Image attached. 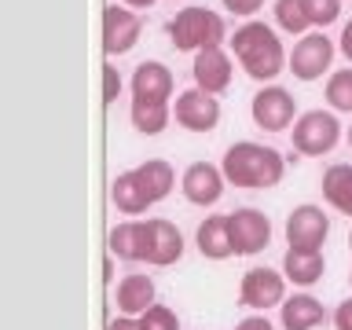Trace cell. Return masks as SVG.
I'll return each mask as SVG.
<instances>
[{
    "label": "cell",
    "mask_w": 352,
    "mask_h": 330,
    "mask_svg": "<svg viewBox=\"0 0 352 330\" xmlns=\"http://www.w3.org/2000/svg\"><path fill=\"white\" fill-rule=\"evenodd\" d=\"M231 41V52H235L239 66L246 70L253 81H275L286 66H290V59H286L283 52V41L275 37L272 26H264V22H246V26L235 30V37Z\"/></svg>",
    "instance_id": "obj_1"
},
{
    "label": "cell",
    "mask_w": 352,
    "mask_h": 330,
    "mask_svg": "<svg viewBox=\"0 0 352 330\" xmlns=\"http://www.w3.org/2000/svg\"><path fill=\"white\" fill-rule=\"evenodd\" d=\"M220 169H224V180L235 187H275L283 180L286 165H283V154L275 147H264V143H253V140H239L228 147Z\"/></svg>",
    "instance_id": "obj_2"
},
{
    "label": "cell",
    "mask_w": 352,
    "mask_h": 330,
    "mask_svg": "<svg viewBox=\"0 0 352 330\" xmlns=\"http://www.w3.org/2000/svg\"><path fill=\"white\" fill-rule=\"evenodd\" d=\"M169 33L173 48L176 52H202V48H220L228 41V30H224V19L209 8H184L169 19Z\"/></svg>",
    "instance_id": "obj_3"
},
{
    "label": "cell",
    "mask_w": 352,
    "mask_h": 330,
    "mask_svg": "<svg viewBox=\"0 0 352 330\" xmlns=\"http://www.w3.org/2000/svg\"><path fill=\"white\" fill-rule=\"evenodd\" d=\"M290 140H294V151L308 154V158L330 154L341 140V121L334 118V110H305V114L294 121Z\"/></svg>",
    "instance_id": "obj_4"
},
{
    "label": "cell",
    "mask_w": 352,
    "mask_h": 330,
    "mask_svg": "<svg viewBox=\"0 0 352 330\" xmlns=\"http://www.w3.org/2000/svg\"><path fill=\"white\" fill-rule=\"evenodd\" d=\"M330 63H334V41H330L323 30H316V33H305V37L294 44L286 70H290L297 81H316V77H323L330 70Z\"/></svg>",
    "instance_id": "obj_5"
},
{
    "label": "cell",
    "mask_w": 352,
    "mask_h": 330,
    "mask_svg": "<svg viewBox=\"0 0 352 330\" xmlns=\"http://www.w3.org/2000/svg\"><path fill=\"white\" fill-rule=\"evenodd\" d=\"M228 228H231V246H235V257H253V253L268 250L272 242V220L261 209H235L228 213Z\"/></svg>",
    "instance_id": "obj_6"
},
{
    "label": "cell",
    "mask_w": 352,
    "mask_h": 330,
    "mask_svg": "<svg viewBox=\"0 0 352 330\" xmlns=\"http://www.w3.org/2000/svg\"><path fill=\"white\" fill-rule=\"evenodd\" d=\"M250 114H253V125L264 129V132H283L297 121V103L294 96L279 85H264L250 103Z\"/></svg>",
    "instance_id": "obj_7"
},
{
    "label": "cell",
    "mask_w": 352,
    "mask_h": 330,
    "mask_svg": "<svg viewBox=\"0 0 352 330\" xmlns=\"http://www.w3.org/2000/svg\"><path fill=\"white\" fill-rule=\"evenodd\" d=\"M184 257V235L173 220L151 217L143 220V261L154 268H169Z\"/></svg>",
    "instance_id": "obj_8"
},
{
    "label": "cell",
    "mask_w": 352,
    "mask_h": 330,
    "mask_svg": "<svg viewBox=\"0 0 352 330\" xmlns=\"http://www.w3.org/2000/svg\"><path fill=\"white\" fill-rule=\"evenodd\" d=\"M286 301V275L272 268H250L239 283V305L253 312H268V308Z\"/></svg>",
    "instance_id": "obj_9"
},
{
    "label": "cell",
    "mask_w": 352,
    "mask_h": 330,
    "mask_svg": "<svg viewBox=\"0 0 352 330\" xmlns=\"http://www.w3.org/2000/svg\"><path fill=\"white\" fill-rule=\"evenodd\" d=\"M327 235H330V217L319 206L305 202L290 209V217H286V242L290 246L286 250H323Z\"/></svg>",
    "instance_id": "obj_10"
},
{
    "label": "cell",
    "mask_w": 352,
    "mask_h": 330,
    "mask_svg": "<svg viewBox=\"0 0 352 330\" xmlns=\"http://www.w3.org/2000/svg\"><path fill=\"white\" fill-rule=\"evenodd\" d=\"M173 118L187 132H213L220 121V103H217V96L202 92V88H187V92L176 96Z\"/></svg>",
    "instance_id": "obj_11"
},
{
    "label": "cell",
    "mask_w": 352,
    "mask_h": 330,
    "mask_svg": "<svg viewBox=\"0 0 352 330\" xmlns=\"http://www.w3.org/2000/svg\"><path fill=\"white\" fill-rule=\"evenodd\" d=\"M224 169L213 162H195V165H187L184 176H180V191L184 198L191 206H217L220 202V195H224Z\"/></svg>",
    "instance_id": "obj_12"
},
{
    "label": "cell",
    "mask_w": 352,
    "mask_h": 330,
    "mask_svg": "<svg viewBox=\"0 0 352 330\" xmlns=\"http://www.w3.org/2000/svg\"><path fill=\"white\" fill-rule=\"evenodd\" d=\"M140 33H143V19L132 8L110 4L103 11V52L107 55L132 52V48H136V41H140Z\"/></svg>",
    "instance_id": "obj_13"
},
{
    "label": "cell",
    "mask_w": 352,
    "mask_h": 330,
    "mask_svg": "<svg viewBox=\"0 0 352 330\" xmlns=\"http://www.w3.org/2000/svg\"><path fill=\"white\" fill-rule=\"evenodd\" d=\"M231 55L224 48H202L195 52V63H191V74H195V88H202L209 96H220L224 88L231 85Z\"/></svg>",
    "instance_id": "obj_14"
},
{
    "label": "cell",
    "mask_w": 352,
    "mask_h": 330,
    "mask_svg": "<svg viewBox=\"0 0 352 330\" xmlns=\"http://www.w3.org/2000/svg\"><path fill=\"white\" fill-rule=\"evenodd\" d=\"M114 305H118V316H136L140 319L151 305H158L154 301V279L147 272H129L114 290Z\"/></svg>",
    "instance_id": "obj_15"
},
{
    "label": "cell",
    "mask_w": 352,
    "mask_h": 330,
    "mask_svg": "<svg viewBox=\"0 0 352 330\" xmlns=\"http://www.w3.org/2000/svg\"><path fill=\"white\" fill-rule=\"evenodd\" d=\"M327 319V308L312 294H294L279 305V323L283 330H316Z\"/></svg>",
    "instance_id": "obj_16"
},
{
    "label": "cell",
    "mask_w": 352,
    "mask_h": 330,
    "mask_svg": "<svg viewBox=\"0 0 352 330\" xmlns=\"http://www.w3.org/2000/svg\"><path fill=\"white\" fill-rule=\"evenodd\" d=\"M195 246H198V253H202L206 261H228L231 253H235L228 217H220V213L206 217L202 224H198V231H195Z\"/></svg>",
    "instance_id": "obj_17"
},
{
    "label": "cell",
    "mask_w": 352,
    "mask_h": 330,
    "mask_svg": "<svg viewBox=\"0 0 352 330\" xmlns=\"http://www.w3.org/2000/svg\"><path fill=\"white\" fill-rule=\"evenodd\" d=\"M279 272L286 275V283H294V286H312V283L323 279V272H327L323 250H286Z\"/></svg>",
    "instance_id": "obj_18"
},
{
    "label": "cell",
    "mask_w": 352,
    "mask_h": 330,
    "mask_svg": "<svg viewBox=\"0 0 352 330\" xmlns=\"http://www.w3.org/2000/svg\"><path fill=\"white\" fill-rule=\"evenodd\" d=\"M110 202L118 206V213H129V217H140V213H147V206H154L147 198V191H143L136 169H125V173L114 176V184H110Z\"/></svg>",
    "instance_id": "obj_19"
},
{
    "label": "cell",
    "mask_w": 352,
    "mask_h": 330,
    "mask_svg": "<svg viewBox=\"0 0 352 330\" xmlns=\"http://www.w3.org/2000/svg\"><path fill=\"white\" fill-rule=\"evenodd\" d=\"M132 96H143V99H165L169 103L173 96V74L169 66L162 63H140L136 74H132Z\"/></svg>",
    "instance_id": "obj_20"
},
{
    "label": "cell",
    "mask_w": 352,
    "mask_h": 330,
    "mask_svg": "<svg viewBox=\"0 0 352 330\" xmlns=\"http://www.w3.org/2000/svg\"><path fill=\"white\" fill-rule=\"evenodd\" d=\"M132 125H136V132H143V136H158V132H165V125H169L173 110L165 99H143V96H132V110H129Z\"/></svg>",
    "instance_id": "obj_21"
},
{
    "label": "cell",
    "mask_w": 352,
    "mask_h": 330,
    "mask_svg": "<svg viewBox=\"0 0 352 330\" xmlns=\"http://www.w3.org/2000/svg\"><path fill=\"white\" fill-rule=\"evenodd\" d=\"M107 250L118 261H143V220H121L110 228Z\"/></svg>",
    "instance_id": "obj_22"
},
{
    "label": "cell",
    "mask_w": 352,
    "mask_h": 330,
    "mask_svg": "<svg viewBox=\"0 0 352 330\" xmlns=\"http://www.w3.org/2000/svg\"><path fill=\"white\" fill-rule=\"evenodd\" d=\"M323 198H327V206H334L338 213H345L352 217V165L349 162H338V165H330V169L323 173Z\"/></svg>",
    "instance_id": "obj_23"
},
{
    "label": "cell",
    "mask_w": 352,
    "mask_h": 330,
    "mask_svg": "<svg viewBox=\"0 0 352 330\" xmlns=\"http://www.w3.org/2000/svg\"><path fill=\"white\" fill-rule=\"evenodd\" d=\"M136 173H140V184H143V191H147L151 202H162V198H169L173 184H176V173H173L169 162L147 158L143 165H136Z\"/></svg>",
    "instance_id": "obj_24"
},
{
    "label": "cell",
    "mask_w": 352,
    "mask_h": 330,
    "mask_svg": "<svg viewBox=\"0 0 352 330\" xmlns=\"http://www.w3.org/2000/svg\"><path fill=\"white\" fill-rule=\"evenodd\" d=\"M275 22H279V30L294 33V37H301V33H308V11H305V0H275Z\"/></svg>",
    "instance_id": "obj_25"
},
{
    "label": "cell",
    "mask_w": 352,
    "mask_h": 330,
    "mask_svg": "<svg viewBox=\"0 0 352 330\" xmlns=\"http://www.w3.org/2000/svg\"><path fill=\"white\" fill-rule=\"evenodd\" d=\"M327 103H330V110L352 114V66L334 70V74L327 77Z\"/></svg>",
    "instance_id": "obj_26"
},
{
    "label": "cell",
    "mask_w": 352,
    "mask_h": 330,
    "mask_svg": "<svg viewBox=\"0 0 352 330\" xmlns=\"http://www.w3.org/2000/svg\"><path fill=\"white\" fill-rule=\"evenodd\" d=\"M140 327L143 330H180V319H176V312L169 305H151L140 316Z\"/></svg>",
    "instance_id": "obj_27"
},
{
    "label": "cell",
    "mask_w": 352,
    "mask_h": 330,
    "mask_svg": "<svg viewBox=\"0 0 352 330\" xmlns=\"http://www.w3.org/2000/svg\"><path fill=\"white\" fill-rule=\"evenodd\" d=\"M305 11H308V22L323 30V26H330V22H338L341 0H305Z\"/></svg>",
    "instance_id": "obj_28"
},
{
    "label": "cell",
    "mask_w": 352,
    "mask_h": 330,
    "mask_svg": "<svg viewBox=\"0 0 352 330\" xmlns=\"http://www.w3.org/2000/svg\"><path fill=\"white\" fill-rule=\"evenodd\" d=\"M121 96V74L118 66H103V103H114V99Z\"/></svg>",
    "instance_id": "obj_29"
},
{
    "label": "cell",
    "mask_w": 352,
    "mask_h": 330,
    "mask_svg": "<svg viewBox=\"0 0 352 330\" xmlns=\"http://www.w3.org/2000/svg\"><path fill=\"white\" fill-rule=\"evenodd\" d=\"M220 4H224L228 11H231V15H257V11H261V4H264V0H220Z\"/></svg>",
    "instance_id": "obj_30"
},
{
    "label": "cell",
    "mask_w": 352,
    "mask_h": 330,
    "mask_svg": "<svg viewBox=\"0 0 352 330\" xmlns=\"http://www.w3.org/2000/svg\"><path fill=\"white\" fill-rule=\"evenodd\" d=\"M235 330H275V327L268 323V316H264V312H253V316H246V319H239Z\"/></svg>",
    "instance_id": "obj_31"
},
{
    "label": "cell",
    "mask_w": 352,
    "mask_h": 330,
    "mask_svg": "<svg viewBox=\"0 0 352 330\" xmlns=\"http://www.w3.org/2000/svg\"><path fill=\"white\" fill-rule=\"evenodd\" d=\"M334 330H352V297L338 305V312H334Z\"/></svg>",
    "instance_id": "obj_32"
},
{
    "label": "cell",
    "mask_w": 352,
    "mask_h": 330,
    "mask_svg": "<svg viewBox=\"0 0 352 330\" xmlns=\"http://www.w3.org/2000/svg\"><path fill=\"white\" fill-rule=\"evenodd\" d=\"M107 330H143V327H140L136 316H114V319L107 323Z\"/></svg>",
    "instance_id": "obj_33"
},
{
    "label": "cell",
    "mask_w": 352,
    "mask_h": 330,
    "mask_svg": "<svg viewBox=\"0 0 352 330\" xmlns=\"http://www.w3.org/2000/svg\"><path fill=\"white\" fill-rule=\"evenodd\" d=\"M338 48H341V55L352 63V22H345V30H341V41H338Z\"/></svg>",
    "instance_id": "obj_34"
},
{
    "label": "cell",
    "mask_w": 352,
    "mask_h": 330,
    "mask_svg": "<svg viewBox=\"0 0 352 330\" xmlns=\"http://www.w3.org/2000/svg\"><path fill=\"white\" fill-rule=\"evenodd\" d=\"M110 275H114V257L103 261V279H107V283H110Z\"/></svg>",
    "instance_id": "obj_35"
},
{
    "label": "cell",
    "mask_w": 352,
    "mask_h": 330,
    "mask_svg": "<svg viewBox=\"0 0 352 330\" xmlns=\"http://www.w3.org/2000/svg\"><path fill=\"white\" fill-rule=\"evenodd\" d=\"M125 4H129V8H151L154 0H125Z\"/></svg>",
    "instance_id": "obj_36"
},
{
    "label": "cell",
    "mask_w": 352,
    "mask_h": 330,
    "mask_svg": "<svg viewBox=\"0 0 352 330\" xmlns=\"http://www.w3.org/2000/svg\"><path fill=\"white\" fill-rule=\"evenodd\" d=\"M349 147H352V125H349Z\"/></svg>",
    "instance_id": "obj_37"
},
{
    "label": "cell",
    "mask_w": 352,
    "mask_h": 330,
    "mask_svg": "<svg viewBox=\"0 0 352 330\" xmlns=\"http://www.w3.org/2000/svg\"><path fill=\"white\" fill-rule=\"evenodd\" d=\"M349 250H352V231H349Z\"/></svg>",
    "instance_id": "obj_38"
},
{
    "label": "cell",
    "mask_w": 352,
    "mask_h": 330,
    "mask_svg": "<svg viewBox=\"0 0 352 330\" xmlns=\"http://www.w3.org/2000/svg\"><path fill=\"white\" fill-rule=\"evenodd\" d=\"M349 283H352V272H349Z\"/></svg>",
    "instance_id": "obj_39"
}]
</instances>
